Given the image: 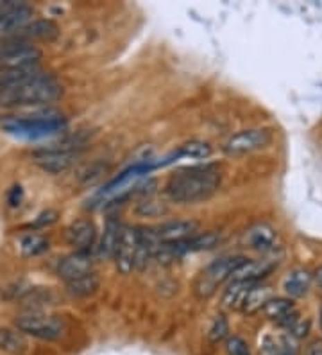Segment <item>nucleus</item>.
Returning <instances> with one entry per match:
<instances>
[{
  "label": "nucleus",
  "mask_w": 322,
  "mask_h": 355,
  "mask_svg": "<svg viewBox=\"0 0 322 355\" xmlns=\"http://www.w3.org/2000/svg\"><path fill=\"white\" fill-rule=\"evenodd\" d=\"M222 183L220 167L215 164L186 167L168 178L165 191L176 203H199L210 200Z\"/></svg>",
  "instance_id": "obj_1"
},
{
  "label": "nucleus",
  "mask_w": 322,
  "mask_h": 355,
  "mask_svg": "<svg viewBox=\"0 0 322 355\" xmlns=\"http://www.w3.org/2000/svg\"><path fill=\"white\" fill-rule=\"evenodd\" d=\"M63 94V87L56 76L43 72L33 81L0 94V106L17 108V106H39L57 101Z\"/></svg>",
  "instance_id": "obj_2"
},
{
  "label": "nucleus",
  "mask_w": 322,
  "mask_h": 355,
  "mask_svg": "<svg viewBox=\"0 0 322 355\" xmlns=\"http://www.w3.org/2000/svg\"><path fill=\"white\" fill-rule=\"evenodd\" d=\"M0 126L18 139L35 140L63 131L66 128V121L60 113L47 112L36 113V115H13V117L9 115L0 121Z\"/></svg>",
  "instance_id": "obj_3"
},
{
  "label": "nucleus",
  "mask_w": 322,
  "mask_h": 355,
  "mask_svg": "<svg viewBox=\"0 0 322 355\" xmlns=\"http://www.w3.org/2000/svg\"><path fill=\"white\" fill-rule=\"evenodd\" d=\"M247 257L242 255H228L220 257V259L213 260L204 271L197 277L195 284H193V293L199 300H208L210 296L215 295V291L220 284L233 277L236 269L244 264Z\"/></svg>",
  "instance_id": "obj_4"
},
{
  "label": "nucleus",
  "mask_w": 322,
  "mask_h": 355,
  "mask_svg": "<svg viewBox=\"0 0 322 355\" xmlns=\"http://www.w3.org/2000/svg\"><path fill=\"white\" fill-rule=\"evenodd\" d=\"M15 325L21 334L43 339V341H56V339L63 338L64 334L63 320L42 311H30L27 314H21L15 320Z\"/></svg>",
  "instance_id": "obj_5"
},
{
  "label": "nucleus",
  "mask_w": 322,
  "mask_h": 355,
  "mask_svg": "<svg viewBox=\"0 0 322 355\" xmlns=\"http://www.w3.org/2000/svg\"><path fill=\"white\" fill-rule=\"evenodd\" d=\"M39 60H42V51L29 42H20V40L0 42V72L35 67L38 65Z\"/></svg>",
  "instance_id": "obj_6"
},
{
  "label": "nucleus",
  "mask_w": 322,
  "mask_h": 355,
  "mask_svg": "<svg viewBox=\"0 0 322 355\" xmlns=\"http://www.w3.org/2000/svg\"><path fill=\"white\" fill-rule=\"evenodd\" d=\"M272 131L265 128H251V130L238 131L231 135L228 142L224 144V153L228 156H244L258 149L267 148L272 142Z\"/></svg>",
  "instance_id": "obj_7"
},
{
  "label": "nucleus",
  "mask_w": 322,
  "mask_h": 355,
  "mask_svg": "<svg viewBox=\"0 0 322 355\" xmlns=\"http://www.w3.org/2000/svg\"><path fill=\"white\" fill-rule=\"evenodd\" d=\"M35 9L26 2L6 0L0 2V42L13 38L18 31L30 22Z\"/></svg>",
  "instance_id": "obj_8"
},
{
  "label": "nucleus",
  "mask_w": 322,
  "mask_h": 355,
  "mask_svg": "<svg viewBox=\"0 0 322 355\" xmlns=\"http://www.w3.org/2000/svg\"><path fill=\"white\" fill-rule=\"evenodd\" d=\"M78 149H66L52 146L48 149H39L33 153V162L39 169L48 174H61L69 171L75 162H78Z\"/></svg>",
  "instance_id": "obj_9"
},
{
  "label": "nucleus",
  "mask_w": 322,
  "mask_h": 355,
  "mask_svg": "<svg viewBox=\"0 0 322 355\" xmlns=\"http://www.w3.org/2000/svg\"><path fill=\"white\" fill-rule=\"evenodd\" d=\"M244 244L254 252L271 255L276 250H279L278 230L269 223H258L244 234Z\"/></svg>",
  "instance_id": "obj_10"
},
{
  "label": "nucleus",
  "mask_w": 322,
  "mask_h": 355,
  "mask_svg": "<svg viewBox=\"0 0 322 355\" xmlns=\"http://www.w3.org/2000/svg\"><path fill=\"white\" fill-rule=\"evenodd\" d=\"M136 248H138V228L133 226H124L122 228L120 243L115 252V264L116 269L122 275H129L134 269V259H136Z\"/></svg>",
  "instance_id": "obj_11"
},
{
  "label": "nucleus",
  "mask_w": 322,
  "mask_h": 355,
  "mask_svg": "<svg viewBox=\"0 0 322 355\" xmlns=\"http://www.w3.org/2000/svg\"><path fill=\"white\" fill-rule=\"evenodd\" d=\"M197 228L199 223L195 221H170L152 230H154V237L159 246H174L193 237Z\"/></svg>",
  "instance_id": "obj_12"
},
{
  "label": "nucleus",
  "mask_w": 322,
  "mask_h": 355,
  "mask_svg": "<svg viewBox=\"0 0 322 355\" xmlns=\"http://www.w3.org/2000/svg\"><path fill=\"white\" fill-rule=\"evenodd\" d=\"M95 273L93 271V257L90 252H73L69 257H64L57 266V275L64 282L78 280L86 275Z\"/></svg>",
  "instance_id": "obj_13"
},
{
  "label": "nucleus",
  "mask_w": 322,
  "mask_h": 355,
  "mask_svg": "<svg viewBox=\"0 0 322 355\" xmlns=\"http://www.w3.org/2000/svg\"><path fill=\"white\" fill-rule=\"evenodd\" d=\"M66 243L75 248V252H90L97 239V228L90 219H78L66 228Z\"/></svg>",
  "instance_id": "obj_14"
},
{
  "label": "nucleus",
  "mask_w": 322,
  "mask_h": 355,
  "mask_svg": "<svg viewBox=\"0 0 322 355\" xmlns=\"http://www.w3.org/2000/svg\"><path fill=\"white\" fill-rule=\"evenodd\" d=\"M263 312H265V316L269 320L274 321L276 325L283 327L285 330L290 329L301 318L290 298H271L265 309H263Z\"/></svg>",
  "instance_id": "obj_15"
},
{
  "label": "nucleus",
  "mask_w": 322,
  "mask_h": 355,
  "mask_svg": "<svg viewBox=\"0 0 322 355\" xmlns=\"http://www.w3.org/2000/svg\"><path fill=\"white\" fill-rule=\"evenodd\" d=\"M260 355H299V343L288 332L267 334L260 341Z\"/></svg>",
  "instance_id": "obj_16"
},
{
  "label": "nucleus",
  "mask_w": 322,
  "mask_h": 355,
  "mask_svg": "<svg viewBox=\"0 0 322 355\" xmlns=\"http://www.w3.org/2000/svg\"><path fill=\"white\" fill-rule=\"evenodd\" d=\"M60 35V29L54 22L51 20H35V22H29L24 29H20L13 38L9 40H20V42H33V40H47L52 42L56 40Z\"/></svg>",
  "instance_id": "obj_17"
},
{
  "label": "nucleus",
  "mask_w": 322,
  "mask_h": 355,
  "mask_svg": "<svg viewBox=\"0 0 322 355\" xmlns=\"http://www.w3.org/2000/svg\"><path fill=\"white\" fill-rule=\"evenodd\" d=\"M39 74H43V70L39 69V65L0 72V94H2V92H8V90H13V88L21 87V85H26V83L38 78Z\"/></svg>",
  "instance_id": "obj_18"
},
{
  "label": "nucleus",
  "mask_w": 322,
  "mask_h": 355,
  "mask_svg": "<svg viewBox=\"0 0 322 355\" xmlns=\"http://www.w3.org/2000/svg\"><path fill=\"white\" fill-rule=\"evenodd\" d=\"M122 228H124V225L118 219H113V217L107 219L99 243V255L102 259H113L115 257L116 248H118V243H120Z\"/></svg>",
  "instance_id": "obj_19"
},
{
  "label": "nucleus",
  "mask_w": 322,
  "mask_h": 355,
  "mask_svg": "<svg viewBox=\"0 0 322 355\" xmlns=\"http://www.w3.org/2000/svg\"><path fill=\"white\" fill-rule=\"evenodd\" d=\"M271 298H272L271 287L262 286V284L258 282V284H254V286L251 287L249 293L245 295L244 304H242L240 309L245 312V314H254V312L258 311H263Z\"/></svg>",
  "instance_id": "obj_20"
},
{
  "label": "nucleus",
  "mask_w": 322,
  "mask_h": 355,
  "mask_svg": "<svg viewBox=\"0 0 322 355\" xmlns=\"http://www.w3.org/2000/svg\"><path fill=\"white\" fill-rule=\"evenodd\" d=\"M310 286H312V275L305 269H294L283 282L285 291L290 298H303L308 293Z\"/></svg>",
  "instance_id": "obj_21"
},
{
  "label": "nucleus",
  "mask_w": 322,
  "mask_h": 355,
  "mask_svg": "<svg viewBox=\"0 0 322 355\" xmlns=\"http://www.w3.org/2000/svg\"><path fill=\"white\" fill-rule=\"evenodd\" d=\"M99 277L95 273H90L82 278H78V280L66 282V291L73 298H86V296L93 295L95 291L99 289Z\"/></svg>",
  "instance_id": "obj_22"
},
{
  "label": "nucleus",
  "mask_w": 322,
  "mask_h": 355,
  "mask_svg": "<svg viewBox=\"0 0 322 355\" xmlns=\"http://www.w3.org/2000/svg\"><path fill=\"white\" fill-rule=\"evenodd\" d=\"M253 286L254 284H251V282L231 280V284H229V287L226 289V293H224V296H222L224 307L240 309L242 304H244L245 295L249 293V289Z\"/></svg>",
  "instance_id": "obj_23"
},
{
  "label": "nucleus",
  "mask_w": 322,
  "mask_h": 355,
  "mask_svg": "<svg viewBox=\"0 0 322 355\" xmlns=\"http://www.w3.org/2000/svg\"><path fill=\"white\" fill-rule=\"evenodd\" d=\"M20 252L24 257H38L48 252V239L39 234L24 235L20 239Z\"/></svg>",
  "instance_id": "obj_24"
},
{
  "label": "nucleus",
  "mask_w": 322,
  "mask_h": 355,
  "mask_svg": "<svg viewBox=\"0 0 322 355\" xmlns=\"http://www.w3.org/2000/svg\"><path fill=\"white\" fill-rule=\"evenodd\" d=\"M24 348H26V343H24L20 334L8 329H0V350L20 354V352H24Z\"/></svg>",
  "instance_id": "obj_25"
},
{
  "label": "nucleus",
  "mask_w": 322,
  "mask_h": 355,
  "mask_svg": "<svg viewBox=\"0 0 322 355\" xmlns=\"http://www.w3.org/2000/svg\"><path fill=\"white\" fill-rule=\"evenodd\" d=\"M229 338V323L228 320L224 316H217L213 320L210 327V332H208V339L215 345H219V343L226 341Z\"/></svg>",
  "instance_id": "obj_26"
},
{
  "label": "nucleus",
  "mask_w": 322,
  "mask_h": 355,
  "mask_svg": "<svg viewBox=\"0 0 322 355\" xmlns=\"http://www.w3.org/2000/svg\"><path fill=\"white\" fill-rule=\"evenodd\" d=\"M177 155L190 156V158H208L211 155V148L206 142H188L179 149Z\"/></svg>",
  "instance_id": "obj_27"
},
{
  "label": "nucleus",
  "mask_w": 322,
  "mask_h": 355,
  "mask_svg": "<svg viewBox=\"0 0 322 355\" xmlns=\"http://www.w3.org/2000/svg\"><path fill=\"white\" fill-rule=\"evenodd\" d=\"M224 348H226L228 355H251L249 345H247L242 338H238V336H229V338L226 339Z\"/></svg>",
  "instance_id": "obj_28"
},
{
  "label": "nucleus",
  "mask_w": 322,
  "mask_h": 355,
  "mask_svg": "<svg viewBox=\"0 0 322 355\" xmlns=\"http://www.w3.org/2000/svg\"><path fill=\"white\" fill-rule=\"evenodd\" d=\"M57 221V212H54V210H47V212L39 214L38 217H36L35 221V226L36 228H45V226L52 225V223Z\"/></svg>",
  "instance_id": "obj_29"
},
{
  "label": "nucleus",
  "mask_w": 322,
  "mask_h": 355,
  "mask_svg": "<svg viewBox=\"0 0 322 355\" xmlns=\"http://www.w3.org/2000/svg\"><path fill=\"white\" fill-rule=\"evenodd\" d=\"M20 201H21V187L17 185V187H13L11 191H9L8 203L11 205V207H18V205H20Z\"/></svg>",
  "instance_id": "obj_30"
},
{
  "label": "nucleus",
  "mask_w": 322,
  "mask_h": 355,
  "mask_svg": "<svg viewBox=\"0 0 322 355\" xmlns=\"http://www.w3.org/2000/svg\"><path fill=\"white\" fill-rule=\"evenodd\" d=\"M308 355H322V343H314L308 348Z\"/></svg>",
  "instance_id": "obj_31"
},
{
  "label": "nucleus",
  "mask_w": 322,
  "mask_h": 355,
  "mask_svg": "<svg viewBox=\"0 0 322 355\" xmlns=\"http://www.w3.org/2000/svg\"><path fill=\"white\" fill-rule=\"evenodd\" d=\"M315 282H317L319 286L322 287V266L317 269V271H315Z\"/></svg>",
  "instance_id": "obj_32"
},
{
  "label": "nucleus",
  "mask_w": 322,
  "mask_h": 355,
  "mask_svg": "<svg viewBox=\"0 0 322 355\" xmlns=\"http://www.w3.org/2000/svg\"><path fill=\"white\" fill-rule=\"evenodd\" d=\"M321 327H322V311H321Z\"/></svg>",
  "instance_id": "obj_33"
}]
</instances>
